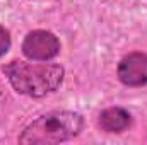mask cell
<instances>
[{
    "instance_id": "obj_1",
    "label": "cell",
    "mask_w": 147,
    "mask_h": 145,
    "mask_svg": "<svg viewBox=\"0 0 147 145\" xmlns=\"http://www.w3.org/2000/svg\"><path fill=\"white\" fill-rule=\"evenodd\" d=\"M10 85L26 96L43 97L53 92L63 80V68L55 63H28L14 60L3 67Z\"/></svg>"
},
{
    "instance_id": "obj_2",
    "label": "cell",
    "mask_w": 147,
    "mask_h": 145,
    "mask_svg": "<svg viewBox=\"0 0 147 145\" xmlns=\"http://www.w3.org/2000/svg\"><path fill=\"white\" fill-rule=\"evenodd\" d=\"M82 130V116L72 111H53L34 119L19 137L22 145H53L77 137Z\"/></svg>"
},
{
    "instance_id": "obj_3",
    "label": "cell",
    "mask_w": 147,
    "mask_h": 145,
    "mask_svg": "<svg viewBox=\"0 0 147 145\" xmlns=\"http://www.w3.org/2000/svg\"><path fill=\"white\" fill-rule=\"evenodd\" d=\"M58 51H60V41L53 33L43 29L31 31L22 43V53L29 60H36V62L51 60L58 55Z\"/></svg>"
},
{
    "instance_id": "obj_4",
    "label": "cell",
    "mask_w": 147,
    "mask_h": 145,
    "mask_svg": "<svg viewBox=\"0 0 147 145\" xmlns=\"http://www.w3.org/2000/svg\"><path fill=\"white\" fill-rule=\"evenodd\" d=\"M118 79L128 87H140L147 84V55L140 51L128 53L118 65Z\"/></svg>"
},
{
    "instance_id": "obj_5",
    "label": "cell",
    "mask_w": 147,
    "mask_h": 145,
    "mask_svg": "<svg viewBox=\"0 0 147 145\" xmlns=\"http://www.w3.org/2000/svg\"><path fill=\"white\" fill-rule=\"evenodd\" d=\"M132 123V116L123 108H108L99 114L98 125L106 133H121Z\"/></svg>"
},
{
    "instance_id": "obj_6",
    "label": "cell",
    "mask_w": 147,
    "mask_h": 145,
    "mask_svg": "<svg viewBox=\"0 0 147 145\" xmlns=\"http://www.w3.org/2000/svg\"><path fill=\"white\" fill-rule=\"evenodd\" d=\"M9 48H10V34L5 28L0 26V56L5 55Z\"/></svg>"
}]
</instances>
